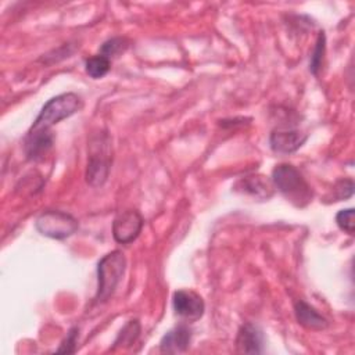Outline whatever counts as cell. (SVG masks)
<instances>
[{
	"label": "cell",
	"mask_w": 355,
	"mask_h": 355,
	"mask_svg": "<svg viewBox=\"0 0 355 355\" xmlns=\"http://www.w3.org/2000/svg\"><path fill=\"white\" fill-rule=\"evenodd\" d=\"M272 183L280 194L297 208H305L313 198V191L302 173L291 164H279L272 171Z\"/></svg>",
	"instance_id": "6da1fadb"
},
{
	"label": "cell",
	"mask_w": 355,
	"mask_h": 355,
	"mask_svg": "<svg viewBox=\"0 0 355 355\" xmlns=\"http://www.w3.org/2000/svg\"><path fill=\"white\" fill-rule=\"evenodd\" d=\"M112 162V146L110 136L98 133L92 137L89 144V159L86 166V182L92 187H100L105 183Z\"/></svg>",
	"instance_id": "7a4b0ae2"
},
{
	"label": "cell",
	"mask_w": 355,
	"mask_h": 355,
	"mask_svg": "<svg viewBox=\"0 0 355 355\" xmlns=\"http://www.w3.org/2000/svg\"><path fill=\"white\" fill-rule=\"evenodd\" d=\"M126 269V258L122 251L114 250L105 254L97 263V291L94 301L103 304L110 300L118 287Z\"/></svg>",
	"instance_id": "3957f363"
},
{
	"label": "cell",
	"mask_w": 355,
	"mask_h": 355,
	"mask_svg": "<svg viewBox=\"0 0 355 355\" xmlns=\"http://www.w3.org/2000/svg\"><path fill=\"white\" fill-rule=\"evenodd\" d=\"M82 108V98L72 92L51 97L40 110L29 130H50L60 121L69 118Z\"/></svg>",
	"instance_id": "277c9868"
},
{
	"label": "cell",
	"mask_w": 355,
	"mask_h": 355,
	"mask_svg": "<svg viewBox=\"0 0 355 355\" xmlns=\"http://www.w3.org/2000/svg\"><path fill=\"white\" fill-rule=\"evenodd\" d=\"M35 227L42 236L54 240H64L78 230L79 223L68 212L58 209H47L37 216Z\"/></svg>",
	"instance_id": "5b68a950"
},
{
	"label": "cell",
	"mask_w": 355,
	"mask_h": 355,
	"mask_svg": "<svg viewBox=\"0 0 355 355\" xmlns=\"http://www.w3.org/2000/svg\"><path fill=\"white\" fill-rule=\"evenodd\" d=\"M143 216L136 209L119 212L112 222V236L119 244H130L137 239L143 229Z\"/></svg>",
	"instance_id": "8992f818"
},
{
	"label": "cell",
	"mask_w": 355,
	"mask_h": 355,
	"mask_svg": "<svg viewBox=\"0 0 355 355\" xmlns=\"http://www.w3.org/2000/svg\"><path fill=\"white\" fill-rule=\"evenodd\" d=\"M172 306L175 313L189 322L198 320L205 311L204 300L193 290H178L172 297Z\"/></svg>",
	"instance_id": "52a82bcc"
},
{
	"label": "cell",
	"mask_w": 355,
	"mask_h": 355,
	"mask_svg": "<svg viewBox=\"0 0 355 355\" xmlns=\"http://www.w3.org/2000/svg\"><path fill=\"white\" fill-rule=\"evenodd\" d=\"M308 135L298 129H275L269 136V146L277 154H291L304 146Z\"/></svg>",
	"instance_id": "ba28073f"
},
{
	"label": "cell",
	"mask_w": 355,
	"mask_h": 355,
	"mask_svg": "<svg viewBox=\"0 0 355 355\" xmlns=\"http://www.w3.org/2000/svg\"><path fill=\"white\" fill-rule=\"evenodd\" d=\"M54 135L51 130H28L24 141V151L28 159L40 161L53 147Z\"/></svg>",
	"instance_id": "9c48e42d"
},
{
	"label": "cell",
	"mask_w": 355,
	"mask_h": 355,
	"mask_svg": "<svg viewBox=\"0 0 355 355\" xmlns=\"http://www.w3.org/2000/svg\"><path fill=\"white\" fill-rule=\"evenodd\" d=\"M236 349L240 354H262L263 333L254 323H244L236 336Z\"/></svg>",
	"instance_id": "30bf717a"
},
{
	"label": "cell",
	"mask_w": 355,
	"mask_h": 355,
	"mask_svg": "<svg viewBox=\"0 0 355 355\" xmlns=\"http://www.w3.org/2000/svg\"><path fill=\"white\" fill-rule=\"evenodd\" d=\"M193 331L187 324H178L164 334L159 341V349L165 354H179L189 349Z\"/></svg>",
	"instance_id": "8fae6325"
},
{
	"label": "cell",
	"mask_w": 355,
	"mask_h": 355,
	"mask_svg": "<svg viewBox=\"0 0 355 355\" xmlns=\"http://www.w3.org/2000/svg\"><path fill=\"white\" fill-rule=\"evenodd\" d=\"M234 190L248 194L258 200H268L273 196L275 186L272 183V179H268L263 175H252L240 179L236 183Z\"/></svg>",
	"instance_id": "7c38bea8"
},
{
	"label": "cell",
	"mask_w": 355,
	"mask_h": 355,
	"mask_svg": "<svg viewBox=\"0 0 355 355\" xmlns=\"http://www.w3.org/2000/svg\"><path fill=\"white\" fill-rule=\"evenodd\" d=\"M294 313L297 322L308 330H324L329 326L327 319L302 300L294 304Z\"/></svg>",
	"instance_id": "4fadbf2b"
},
{
	"label": "cell",
	"mask_w": 355,
	"mask_h": 355,
	"mask_svg": "<svg viewBox=\"0 0 355 355\" xmlns=\"http://www.w3.org/2000/svg\"><path fill=\"white\" fill-rule=\"evenodd\" d=\"M110 68H111V60L101 54H96V55L87 58L85 62L86 73L93 79L105 76L108 73Z\"/></svg>",
	"instance_id": "5bb4252c"
},
{
	"label": "cell",
	"mask_w": 355,
	"mask_h": 355,
	"mask_svg": "<svg viewBox=\"0 0 355 355\" xmlns=\"http://www.w3.org/2000/svg\"><path fill=\"white\" fill-rule=\"evenodd\" d=\"M139 334H140V323H139V320L137 319L129 320L122 327V330L119 331L118 337L114 341V347L112 348H116V347H130L137 340Z\"/></svg>",
	"instance_id": "9a60e30c"
},
{
	"label": "cell",
	"mask_w": 355,
	"mask_h": 355,
	"mask_svg": "<svg viewBox=\"0 0 355 355\" xmlns=\"http://www.w3.org/2000/svg\"><path fill=\"white\" fill-rule=\"evenodd\" d=\"M128 47H129V40L126 37L116 36V37H111V39L105 40L101 44L98 54L111 60V58H115V57L123 54L128 50Z\"/></svg>",
	"instance_id": "2e32d148"
},
{
	"label": "cell",
	"mask_w": 355,
	"mask_h": 355,
	"mask_svg": "<svg viewBox=\"0 0 355 355\" xmlns=\"http://www.w3.org/2000/svg\"><path fill=\"white\" fill-rule=\"evenodd\" d=\"M324 51H326V35H324V32H320L316 39L315 49H313V53L311 54V60H309V71L313 75H318L319 69L322 68Z\"/></svg>",
	"instance_id": "e0dca14e"
},
{
	"label": "cell",
	"mask_w": 355,
	"mask_h": 355,
	"mask_svg": "<svg viewBox=\"0 0 355 355\" xmlns=\"http://www.w3.org/2000/svg\"><path fill=\"white\" fill-rule=\"evenodd\" d=\"M354 208H347V209H341L337 212L336 215V223L337 226L348 233V234H354V230H355V222H354Z\"/></svg>",
	"instance_id": "ac0fdd59"
},
{
	"label": "cell",
	"mask_w": 355,
	"mask_h": 355,
	"mask_svg": "<svg viewBox=\"0 0 355 355\" xmlns=\"http://www.w3.org/2000/svg\"><path fill=\"white\" fill-rule=\"evenodd\" d=\"M334 196H333V201H340V200H345L348 197L352 196L354 193V182L352 179H343L338 180L333 189Z\"/></svg>",
	"instance_id": "d6986e66"
},
{
	"label": "cell",
	"mask_w": 355,
	"mask_h": 355,
	"mask_svg": "<svg viewBox=\"0 0 355 355\" xmlns=\"http://www.w3.org/2000/svg\"><path fill=\"white\" fill-rule=\"evenodd\" d=\"M78 333H79L78 327H72V329L68 331V334H67L65 340L62 341L61 347L57 349V352H67V354L75 352V349H76V341H78Z\"/></svg>",
	"instance_id": "ffe728a7"
}]
</instances>
